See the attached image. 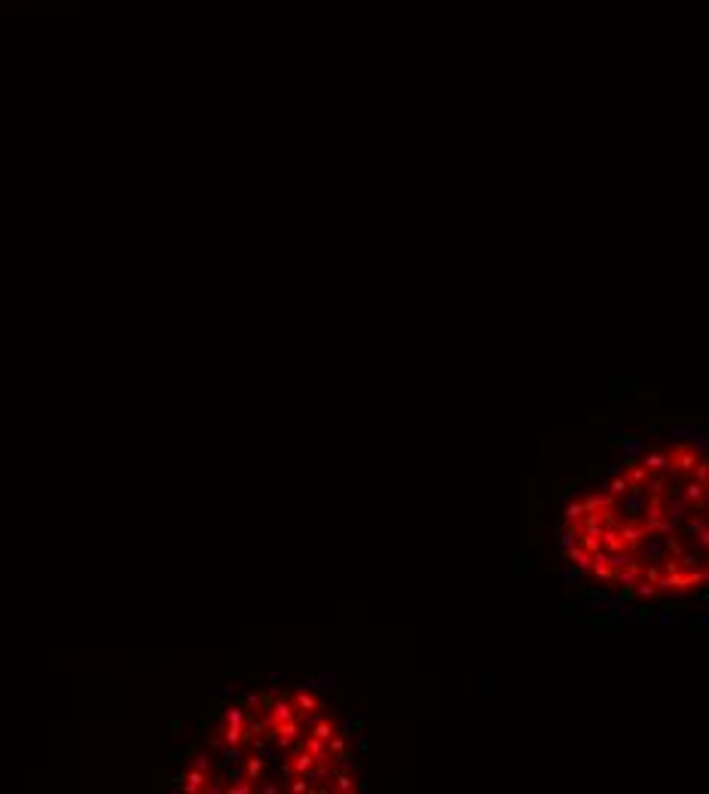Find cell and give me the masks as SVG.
Returning <instances> with one entry per match:
<instances>
[{"instance_id": "1", "label": "cell", "mask_w": 709, "mask_h": 794, "mask_svg": "<svg viewBox=\"0 0 709 794\" xmlns=\"http://www.w3.org/2000/svg\"><path fill=\"white\" fill-rule=\"evenodd\" d=\"M669 456V471H676V474H682V477H691L694 474V468H697V461H700V452L694 449L691 443H676L673 449L667 452Z\"/></svg>"}, {"instance_id": "2", "label": "cell", "mask_w": 709, "mask_h": 794, "mask_svg": "<svg viewBox=\"0 0 709 794\" xmlns=\"http://www.w3.org/2000/svg\"><path fill=\"white\" fill-rule=\"evenodd\" d=\"M282 773H284V779H291V776H315V754L312 752H306V749H297L294 754L288 758V764L282 767Z\"/></svg>"}, {"instance_id": "3", "label": "cell", "mask_w": 709, "mask_h": 794, "mask_svg": "<svg viewBox=\"0 0 709 794\" xmlns=\"http://www.w3.org/2000/svg\"><path fill=\"white\" fill-rule=\"evenodd\" d=\"M291 703L297 706V715H300V721H315L321 715V709H325V703H321L315 693H309V690H297V693H291Z\"/></svg>"}, {"instance_id": "4", "label": "cell", "mask_w": 709, "mask_h": 794, "mask_svg": "<svg viewBox=\"0 0 709 794\" xmlns=\"http://www.w3.org/2000/svg\"><path fill=\"white\" fill-rule=\"evenodd\" d=\"M208 779H211V773H202V770H196V767H187L184 773L174 776L177 788L190 791V794H208Z\"/></svg>"}, {"instance_id": "5", "label": "cell", "mask_w": 709, "mask_h": 794, "mask_svg": "<svg viewBox=\"0 0 709 794\" xmlns=\"http://www.w3.org/2000/svg\"><path fill=\"white\" fill-rule=\"evenodd\" d=\"M266 739H275V743L282 745V749H288V745H294L300 739V721H282V724H266Z\"/></svg>"}, {"instance_id": "6", "label": "cell", "mask_w": 709, "mask_h": 794, "mask_svg": "<svg viewBox=\"0 0 709 794\" xmlns=\"http://www.w3.org/2000/svg\"><path fill=\"white\" fill-rule=\"evenodd\" d=\"M618 531H621V538H624V544H627L630 553L639 550V547L645 544V538H651L649 526H636V522H621Z\"/></svg>"}, {"instance_id": "7", "label": "cell", "mask_w": 709, "mask_h": 794, "mask_svg": "<svg viewBox=\"0 0 709 794\" xmlns=\"http://www.w3.org/2000/svg\"><path fill=\"white\" fill-rule=\"evenodd\" d=\"M624 477L630 480V489L639 492V489H645V486L651 483L654 474L649 471V465H645V461H630V465L624 468Z\"/></svg>"}, {"instance_id": "8", "label": "cell", "mask_w": 709, "mask_h": 794, "mask_svg": "<svg viewBox=\"0 0 709 794\" xmlns=\"http://www.w3.org/2000/svg\"><path fill=\"white\" fill-rule=\"evenodd\" d=\"M682 498H685V504H688L694 513H703V507L709 504V498H706V486H703V483H697V480H691V483H688V489L682 492Z\"/></svg>"}, {"instance_id": "9", "label": "cell", "mask_w": 709, "mask_h": 794, "mask_svg": "<svg viewBox=\"0 0 709 794\" xmlns=\"http://www.w3.org/2000/svg\"><path fill=\"white\" fill-rule=\"evenodd\" d=\"M361 785H358V779H354L352 773H345V767H336L334 773H330V785H327V791H340V794H352V791H358Z\"/></svg>"}, {"instance_id": "10", "label": "cell", "mask_w": 709, "mask_h": 794, "mask_svg": "<svg viewBox=\"0 0 709 794\" xmlns=\"http://www.w3.org/2000/svg\"><path fill=\"white\" fill-rule=\"evenodd\" d=\"M581 507L584 513H599V511H608V507H618V498L614 495H584L581 498Z\"/></svg>"}, {"instance_id": "11", "label": "cell", "mask_w": 709, "mask_h": 794, "mask_svg": "<svg viewBox=\"0 0 709 794\" xmlns=\"http://www.w3.org/2000/svg\"><path fill=\"white\" fill-rule=\"evenodd\" d=\"M263 770H266V758H263V754H248V758H245V770H242V773L248 776L251 782H260V779H263Z\"/></svg>"}, {"instance_id": "12", "label": "cell", "mask_w": 709, "mask_h": 794, "mask_svg": "<svg viewBox=\"0 0 709 794\" xmlns=\"http://www.w3.org/2000/svg\"><path fill=\"white\" fill-rule=\"evenodd\" d=\"M599 538H603V550H612V553H630V550H627V544H624V538H621V531H618V526L605 529Z\"/></svg>"}, {"instance_id": "13", "label": "cell", "mask_w": 709, "mask_h": 794, "mask_svg": "<svg viewBox=\"0 0 709 794\" xmlns=\"http://www.w3.org/2000/svg\"><path fill=\"white\" fill-rule=\"evenodd\" d=\"M566 559L575 562L578 568H587V572H590V565H593V553H587L584 547H566Z\"/></svg>"}, {"instance_id": "14", "label": "cell", "mask_w": 709, "mask_h": 794, "mask_svg": "<svg viewBox=\"0 0 709 794\" xmlns=\"http://www.w3.org/2000/svg\"><path fill=\"white\" fill-rule=\"evenodd\" d=\"M309 734H312V736H318V739H325V743H327V739L336 734V724L330 721V718H321V715H318V718L312 721V730H309Z\"/></svg>"}, {"instance_id": "15", "label": "cell", "mask_w": 709, "mask_h": 794, "mask_svg": "<svg viewBox=\"0 0 709 794\" xmlns=\"http://www.w3.org/2000/svg\"><path fill=\"white\" fill-rule=\"evenodd\" d=\"M645 465H649L651 474H660V471H667V468H669V456H667V452H651V456H645Z\"/></svg>"}, {"instance_id": "16", "label": "cell", "mask_w": 709, "mask_h": 794, "mask_svg": "<svg viewBox=\"0 0 709 794\" xmlns=\"http://www.w3.org/2000/svg\"><path fill=\"white\" fill-rule=\"evenodd\" d=\"M605 489H608V495L621 498V495H627V492H630V480H627V477H624V474H621V477H612V480H608V486H605Z\"/></svg>"}, {"instance_id": "17", "label": "cell", "mask_w": 709, "mask_h": 794, "mask_svg": "<svg viewBox=\"0 0 709 794\" xmlns=\"http://www.w3.org/2000/svg\"><path fill=\"white\" fill-rule=\"evenodd\" d=\"M578 547H584L587 553L596 556V553H603V538L599 535H578Z\"/></svg>"}, {"instance_id": "18", "label": "cell", "mask_w": 709, "mask_h": 794, "mask_svg": "<svg viewBox=\"0 0 709 794\" xmlns=\"http://www.w3.org/2000/svg\"><path fill=\"white\" fill-rule=\"evenodd\" d=\"M223 791H227V794H254V791H257V785H254L248 776H242V779H236L233 785H227Z\"/></svg>"}, {"instance_id": "19", "label": "cell", "mask_w": 709, "mask_h": 794, "mask_svg": "<svg viewBox=\"0 0 709 794\" xmlns=\"http://www.w3.org/2000/svg\"><path fill=\"white\" fill-rule=\"evenodd\" d=\"M223 721H227V724H248V709H245V706H233V709H227Z\"/></svg>"}, {"instance_id": "20", "label": "cell", "mask_w": 709, "mask_h": 794, "mask_svg": "<svg viewBox=\"0 0 709 794\" xmlns=\"http://www.w3.org/2000/svg\"><path fill=\"white\" fill-rule=\"evenodd\" d=\"M284 788L294 791V794H303V791H312V785H309V776H291V779L284 782Z\"/></svg>"}, {"instance_id": "21", "label": "cell", "mask_w": 709, "mask_h": 794, "mask_svg": "<svg viewBox=\"0 0 709 794\" xmlns=\"http://www.w3.org/2000/svg\"><path fill=\"white\" fill-rule=\"evenodd\" d=\"M190 767L202 770V773H211V770H214L211 758H208V754H202V752H193V761H190Z\"/></svg>"}, {"instance_id": "22", "label": "cell", "mask_w": 709, "mask_h": 794, "mask_svg": "<svg viewBox=\"0 0 709 794\" xmlns=\"http://www.w3.org/2000/svg\"><path fill=\"white\" fill-rule=\"evenodd\" d=\"M636 596L639 599H651V596H658V584H651V581H636Z\"/></svg>"}, {"instance_id": "23", "label": "cell", "mask_w": 709, "mask_h": 794, "mask_svg": "<svg viewBox=\"0 0 709 794\" xmlns=\"http://www.w3.org/2000/svg\"><path fill=\"white\" fill-rule=\"evenodd\" d=\"M691 477H694L697 483L709 486V458H700V461H697V468H694V474H691Z\"/></svg>"}, {"instance_id": "24", "label": "cell", "mask_w": 709, "mask_h": 794, "mask_svg": "<svg viewBox=\"0 0 709 794\" xmlns=\"http://www.w3.org/2000/svg\"><path fill=\"white\" fill-rule=\"evenodd\" d=\"M581 516H584L581 501H572V504H569V511H566V522H569V526H575V522L581 520Z\"/></svg>"}, {"instance_id": "25", "label": "cell", "mask_w": 709, "mask_h": 794, "mask_svg": "<svg viewBox=\"0 0 709 794\" xmlns=\"http://www.w3.org/2000/svg\"><path fill=\"white\" fill-rule=\"evenodd\" d=\"M238 758H242V745H227L223 761H227V764H238Z\"/></svg>"}, {"instance_id": "26", "label": "cell", "mask_w": 709, "mask_h": 794, "mask_svg": "<svg viewBox=\"0 0 709 794\" xmlns=\"http://www.w3.org/2000/svg\"><path fill=\"white\" fill-rule=\"evenodd\" d=\"M260 791H266V794H279V791H282V785H275V782H266V779H260Z\"/></svg>"}]
</instances>
